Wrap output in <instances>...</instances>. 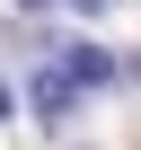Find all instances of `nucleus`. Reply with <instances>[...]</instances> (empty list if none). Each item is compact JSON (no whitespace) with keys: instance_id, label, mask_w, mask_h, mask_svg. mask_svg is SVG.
<instances>
[{"instance_id":"7ed1b4c3","label":"nucleus","mask_w":141,"mask_h":150,"mask_svg":"<svg viewBox=\"0 0 141 150\" xmlns=\"http://www.w3.org/2000/svg\"><path fill=\"white\" fill-rule=\"evenodd\" d=\"M9 115H18V88H9V80H0V124H9Z\"/></svg>"},{"instance_id":"f257e3e1","label":"nucleus","mask_w":141,"mask_h":150,"mask_svg":"<svg viewBox=\"0 0 141 150\" xmlns=\"http://www.w3.org/2000/svg\"><path fill=\"white\" fill-rule=\"evenodd\" d=\"M62 71H70V88H106V80H123V62H115L106 44H70Z\"/></svg>"},{"instance_id":"20e7f679","label":"nucleus","mask_w":141,"mask_h":150,"mask_svg":"<svg viewBox=\"0 0 141 150\" xmlns=\"http://www.w3.org/2000/svg\"><path fill=\"white\" fill-rule=\"evenodd\" d=\"M70 9H80V18H97V9H106V0H70Z\"/></svg>"},{"instance_id":"f03ea898","label":"nucleus","mask_w":141,"mask_h":150,"mask_svg":"<svg viewBox=\"0 0 141 150\" xmlns=\"http://www.w3.org/2000/svg\"><path fill=\"white\" fill-rule=\"evenodd\" d=\"M27 97H35V115H44V124H62V115H70V71H35Z\"/></svg>"},{"instance_id":"39448f33","label":"nucleus","mask_w":141,"mask_h":150,"mask_svg":"<svg viewBox=\"0 0 141 150\" xmlns=\"http://www.w3.org/2000/svg\"><path fill=\"white\" fill-rule=\"evenodd\" d=\"M18 9H44V0H18Z\"/></svg>"}]
</instances>
